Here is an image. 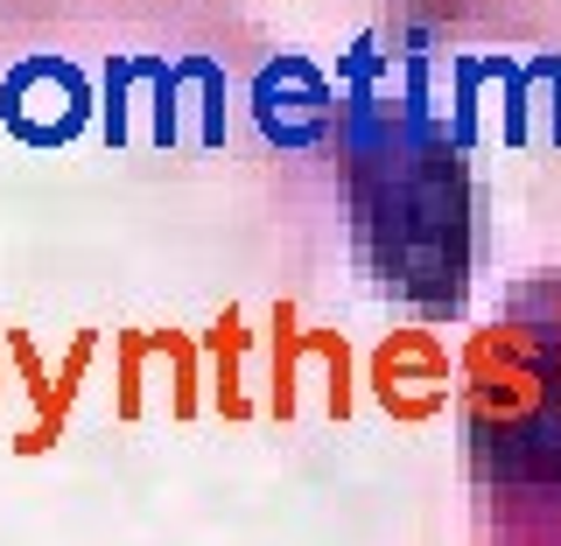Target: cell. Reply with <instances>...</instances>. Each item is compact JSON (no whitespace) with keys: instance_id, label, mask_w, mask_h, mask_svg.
Masks as SVG:
<instances>
[{"instance_id":"obj_1","label":"cell","mask_w":561,"mask_h":546,"mask_svg":"<svg viewBox=\"0 0 561 546\" xmlns=\"http://www.w3.org/2000/svg\"><path fill=\"white\" fill-rule=\"evenodd\" d=\"M84 78L57 57H28L14 63L8 92H0V119H8L14 133L28 140V148H64V140H78L84 127Z\"/></svg>"},{"instance_id":"obj_2","label":"cell","mask_w":561,"mask_h":546,"mask_svg":"<svg viewBox=\"0 0 561 546\" xmlns=\"http://www.w3.org/2000/svg\"><path fill=\"white\" fill-rule=\"evenodd\" d=\"M365 385H373V399L393 420H428V414L449 407V358L428 329H393V337L373 350Z\"/></svg>"},{"instance_id":"obj_3","label":"cell","mask_w":561,"mask_h":546,"mask_svg":"<svg viewBox=\"0 0 561 546\" xmlns=\"http://www.w3.org/2000/svg\"><path fill=\"white\" fill-rule=\"evenodd\" d=\"M245 344H253L245 309L225 302V315L204 329V350H210V399H218L225 420H245V414H253V399H245Z\"/></svg>"},{"instance_id":"obj_4","label":"cell","mask_w":561,"mask_h":546,"mask_svg":"<svg viewBox=\"0 0 561 546\" xmlns=\"http://www.w3.org/2000/svg\"><path fill=\"white\" fill-rule=\"evenodd\" d=\"M8 358H14V372H22L28 399H35V420L14 434V455H43V449H57L64 428H70L64 407H57V372H43V358H35V344L22 337V329H8Z\"/></svg>"},{"instance_id":"obj_5","label":"cell","mask_w":561,"mask_h":546,"mask_svg":"<svg viewBox=\"0 0 561 546\" xmlns=\"http://www.w3.org/2000/svg\"><path fill=\"white\" fill-rule=\"evenodd\" d=\"M274 393H267V407H274V420H295V407H302V323H295V302L280 294L274 302Z\"/></svg>"},{"instance_id":"obj_6","label":"cell","mask_w":561,"mask_h":546,"mask_svg":"<svg viewBox=\"0 0 561 546\" xmlns=\"http://www.w3.org/2000/svg\"><path fill=\"white\" fill-rule=\"evenodd\" d=\"M302 358L323 364V399H330V420H351V407H358V393H351V344L337 337V329H302Z\"/></svg>"},{"instance_id":"obj_7","label":"cell","mask_w":561,"mask_h":546,"mask_svg":"<svg viewBox=\"0 0 561 546\" xmlns=\"http://www.w3.org/2000/svg\"><path fill=\"white\" fill-rule=\"evenodd\" d=\"M148 344L162 350V358L175 364V420H197V344L183 337V329H148Z\"/></svg>"},{"instance_id":"obj_8","label":"cell","mask_w":561,"mask_h":546,"mask_svg":"<svg viewBox=\"0 0 561 546\" xmlns=\"http://www.w3.org/2000/svg\"><path fill=\"white\" fill-rule=\"evenodd\" d=\"M113 350H119L113 420H140V358H148V337H140V329H113Z\"/></svg>"},{"instance_id":"obj_9","label":"cell","mask_w":561,"mask_h":546,"mask_svg":"<svg viewBox=\"0 0 561 546\" xmlns=\"http://www.w3.org/2000/svg\"><path fill=\"white\" fill-rule=\"evenodd\" d=\"M484 70H491V57H463V63H456V119H449L456 148L478 140V84H484Z\"/></svg>"},{"instance_id":"obj_10","label":"cell","mask_w":561,"mask_h":546,"mask_svg":"<svg viewBox=\"0 0 561 546\" xmlns=\"http://www.w3.org/2000/svg\"><path fill=\"white\" fill-rule=\"evenodd\" d=\"M540 84H548V133H554V148H561V57H540Z\"/></svg>"},{"instance_id":"obj_11","label":"cell","mask_w":561,"mask_h":546,"mask_svg":"<svg viewBox=\"0 0 561 546\" xmlns=\"http://www.w3.org/2000/svg\"><path fill=\"white\" fill-rule=\"evenodd\" d=\"M0 337H8V329H0Z\"/></svg>"}]
</instances>
